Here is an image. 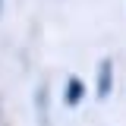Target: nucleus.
I'll return each instance as SVG.
<instances>
[{
    "instance_id": "obj_1",
    "label": "nucleus",
    "mask_w": 126,
    "mask_h": 126,
    "mask_svg": "<svg viewBox=\"0 0 126 126\" xmlns=\"http://www.w3.org/2000/svg\"><path fill=\"white\" fill-rule=\"evenodd\" d=\"M110 92H113V60L104 57L98 66V98H107Z\"/></svg>"
},
{
    "instance_id": "obj_2",
    "label": "nucleus",
    "mask_w": 126,
    "mask_h": 126,
    "mask_svg": "<svg viewBox=\"0 0 126 126\" xmlns=\"http://www.w3.org/2000/svg\"><path fill=\"white\" fill-rule=\"evenodd\" d=\"M82 98H85L82 79H79V76H69V79H66V104H79Z\"/></svg>"
},
{
    "instance_id": "obj_3",
    "label": "nucleus",
    "mask_w": 126,
    "mask_h": 126,
    "mask_svg": "<svg viewBox=\"0 0 126 126\" xmlns=\"http://www.w3.org/2000/svg\"><path fill=\"white\" fill-rule=\"evenodd\" d=\"M0 13H3V0H0Z\"/></svg>"
}]
</instances>
